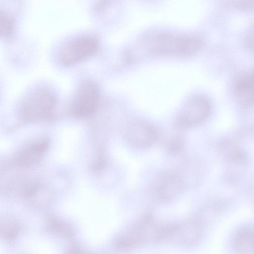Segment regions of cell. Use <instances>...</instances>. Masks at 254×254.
<instances>
[{"label":"cell","mask_w":254,"mask_h":254,"mask_svg":"<svg viewBox=\"0 0 254 254\" xmlns=\"http://www.w3.org/2000/svg\"><path fill=\"white\" fill-rule=\"evenodd\" d=\"M197 219H189L180 223L169 224L165 240L180 245H190L199 237L200 230Z\"/></svg>","instance_id":"obj_7"},{"label":"cell","mask_w":254,"mask_h":254,"mask_svg":"<svg viewBox=\"0 0 254 254\" xmlns=\"http://www.w3.org/2000/svg\"><path fill=\"white\" fill-rule=\"evenodd\" d=\"M126 136L132 146L144 148L155 142L158 138V133L152 125L145 121H137L129 126Z\"/></svg>","instance_id":"obj_8"},{"label":"cell","mask_w":254,"mask_h":254,"mask_svg":"<svg viewBox=\"0 0 254 254\" xmlns=\"http://www.w3.org/2000/svg\"><path fill=\"white\" fill-rule=\"evenodd\" d=\"M168 224L158 222L151 215H146L115 240L119 249L127 250L165 240Z\"/></svg>","instance_id":"obj_1"},{"label":"cell","mask_w":254,"mask_h":254,"mask_svg":"<svg viewBox=\"0 0 254 254\" xmlns=\"http://www.w3.org/2000/svg\"><path fill=\"white\" fill-rule=\"evenodd\" d=\"M233 90L240 105L249 107L254 104V69L239 75L234 82Z\"/></svg>","instance_id":"obj_9"},{"label":"cell","mask_w":254,"mask_h":254,"mask_svg":"<svg viewBox=\"0 0 254 254\" xmlns=\"http://www.w3.org/2000/svg\"><path fill=\"white\" fill-rule=\"evenodd\" d=\"M49 145L46 139L38 140L21 151L16 157V163L20 165L28 166L38 162Z\"/></svg>","instance_id":"obj_11"},{"label":"cell","mask_w":254,"mask_h":254,"mask_svg":"<svg viewBox=\"0 0 254 254\" xmlns=\"http://www.w3.org/2000/svg\"><path fill=\"white\" fill-rule=\"evenodd\" d=\"M99 100L100 91L97 84L91 80L83 82L72 103V114L79 118L91 116L97 109Z\"/></svg>","instance_id":"obj_6"},{"label":"cell","mask_w":254,"mask_h":254,"mask_svg":"<svg viewBox=\"0 0 254 254\" xmlns=\"http://www.w3.org/2000/svg\"><path fill=\"white\" fill-rule=\"evenodd\" d=\"M183 180L177 174L165 171L158 174L153 180L149 189L154 201L162 203L176 198L184 189Z\"/></svg>","instance_id":"obj_3"},{"label":"cell","mask_w":254,"mask_h":254,"mask_svg":"<svg viewBox=\"0 0 254 254\" xmlns=\"http://www.w3.org/2000/svg\"><path fill=\"white\" fill-rule=\"evenodd\" d=\"M98 48V42L93 38H76L61 47L58 54V60L63 65H71L92 56L96 53Z\"/></svg>","instance_id":"obj_4"},{"label":"cell","mask_w":254,"mask_h":254,"mask_svg":"<svg viewBox=\"0 0 254 254\" xmlns=\"http://www.w3.org/2000/svg\"><path fill=\"white\" fill-rule=\"evenodd\" d=\"M56 97L49 89L40 87L30 92L19 107L20 119L27 123L50 118L56 105Z\"/></svg>","instance_id":"obj_2"},{"label":"cell","mask_w":254,"mask_h":254,"mask_svg":"<svg viewBox=\"0 0 254 254\" xmlns=\"http://www.w3.org/2000/svg\"><path fill=\"white\" fill-rule=\"evenodd\" d=\"M152 48L158 54L184 55V38L178 39L168 34H160L153 40Z\"/></svg>","instance_id":"obj_10"},{"label":"cell","mask_w":254,"mask_h":254,"mask_svg":"<svg viewBox=\"0 0 254 254\" xmlns=\"http://www.w3.org/2000/svg\"><path fill=\"white\" fill-rule=\"evenodd\" d=\"M245 44L248 49L254 52V26L251 28L247 34Z\"/></svg>","instance_id":"obj_14"},{"label":"cell","mask_w":254,"mask_h":254,"mask_svg":"<svg viewBox=\"0 0 254 254\" xmlns=\"http://www.w3.org/2000/svg\"><path fill=\"white\" fill-rule=\"evenodd\" d=\"M0 24L1 35L4 37L10 36L13 28L10 19L5 15L1 14Z\"/></svg>","instance_id":"obj_13"},{"label":"cell","mask_w":254,"mask_h":254,"mask_svg":"<svg viewBox=\"0 0 254 254\" xmlns=\"http://www.w3.org/2000/svg\"><path fill=\"white\" fill-rule=\"evenodd\" d=\"M234 246L240 251H254V233L242 231L235 237Z\"/></svg>","instance_id":"obj_12"},{"label":"cell","mask_w":254,"mask_h":254,"mask_svg":"<svg viewBox=\"0 0 254 254\" xmlns=\"http://www.w3.org/2000/svg\"><path fill=\"white\" fill-rule=\"evenodd\" d=\"M212 109L209 99L202 95L190 99L179 114L177 121L182 127H190L200 124L210 116Z\"/></svg>","instance_id":"obj_5"}]
</instances>
